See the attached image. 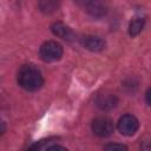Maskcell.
I'll list each match as a JSON object with an SVG mask.
<instances>
[{
    "label": "cell",
    "instance_id": "obj_1",
    "mask_svg": "<svg viewBox=\"0 0 151 151\" xmlns=\"http://www.w3.org/2000/svg\"><path fill=\"white\" fill-rule=\"evenodd\" d=\"M18 83L27 91H37L42 86L44 78L33 65H24L18 72Z\"/></svg>",
    "mask_w": 151,
    "mask_h": 151
},
{
    "label": "cell",
    "instance_id": "obj_12",
    "mask_svg": "<svg viewBox=\"0 0 151 151\" xmlns=\"http://www.w3.org/2000/svg\"><path fill=\"white\" fill-rule=\"evenodd\" d=\"M74 1H76L78 5H80V6H84V7H85V6H86L91 0H74Z\"/></svg>",
    "mask_w": 151,
    "mask_h": 151
},
{
    "label": "cell",
    "instance_id": "obj_4",
    "mask_svg": "<svg viewBox=\"0 0 151 151\" xmlns=\"http://www.w3.org/2000/svg\"><path fill=\"white\" fill-rule=\"evenodd\" d=\"M139 127L138 119L132 114H124L118 120V130L124 136H132Z\"/></svg>",
    "mask_w": 151,
    "mask_h": 151
},
{
    "label": "cell",
    "instance_id": "obj_5",
    "mask_svg": "<svg viewBox=\"0 0 151 151\" xmlns=\"http://www.w3.org/2000/svg\"><path fill=\"white\" fill-rule=\"evenodd\" d=\"M117 104H118V98L114 93H111V92L99 93L96 98V105L103 111H110L114 109Z\"/></svg>",
    "mask_w": 151,
    "mask_h": 151
},
{
    "label": "cell",
    "instance_id": "obj_9",
    "mask_svg": "<svg viewBox=\"0 0 151 151\" xmlns=\"http://www.w3.org/2000/svg\"><path fill=\"white\" fill-rule=\"evenodd\" d=\"M38 6L42 13L51 14L59 8V0H38Z\"/></svg>",
    "mask_w": 151,
    "mask_h": 151
},
{
    "label": "cell",
    "instance_id": "obj_11",
    "mask_svg": "<svg viewBox=\"0 0 151 151\" xmlns=\"http://www.w3.org/2000/svg\"><path fill=\"white\" fill-rule=\"evenodd\" d=\"M106 150H114V149H119V150H126L127 147L122 145V144H110V145H106L105 146Z\"/></svg>",
    "mask_w": 151,
    "mask_h": 151
},
{
    "label": "cell",
    "instance_id": "obj_3",
    "mask_svg": "<svg viewBox=\"0 0 151 151\" xmlns=\"http://www.w3.org/2000/svg\"><path fill=\"white\" fill-rule=\"evenodd\" d=\"M91 129L93 133L98 137H109L113 133L114 126L113 122L107 117H98L92 122Z\"/></svg>",
    "mask_w": 151,
    "mask_h": 151
},
{
    "label": "cell",
    "instance_id": "obj_14",
    "mask_svg": "<svg viewBox=\"0 0 151 151\" xmlns=\"http://www.w3.org/2000/svg\"><path fill=\"white\" fill-rule=\"evenodd\" d=\"M150 90H147L146 91V103H147V105H150Z\"/></svg>",
    "mask_w": 151,
    "mask_h": 151
},
{
    "label": "cell",
    "instance_id": "obj_7",
    "mask_svg": "<svg viewBox=\"0 0 151 151\" xmlns=\"http://www.w3.org/2000/svg\"><path fill=\"white\" fill-rule=\"evenodd\" d=\"M51 29H52V32H53L54 35H57V37H59V38H61L64 40L72 41L76 38L73 31L68 26H66L65 24H63V22H54L51 26Z\"/></svg>",
    "mask_w": 151,
    "mask_h": 151
},
{
    "label": "cell",
    "instance_id": "obj_13",
    "mask_svg": "<svg viewBox=\"0 0 151 151\" xmlns=\"http://www.w3.org/2000/svg\"><path fill=\"white\" fill-rule=\"evenodd\" d=\"M5 131H6V125H5L4 120H2V119H0V134H2Z\"/></svg>",
    "mask_w": 151,
    "mask_h": 151
},
{
    "label": "cell",
    "instance_id": "obj_8",
    "mask_svg": "<svg viewBox=\"0 0 151 151\" xmlns=\"http://www.w3.org/2000/svg\"><path fill=\"white\" fill-rule=\"evenodd\" d=\"M85 7H86L87 12L92 17H96V18H100V17L105 15L106 9H107L106 5L101 0H91Z\"/></svg>",
    "mask_w": 151,
    "mask_h": 151
},
{
    "label": "cell",
    "instance_id": "obj_6",
    "mask_svg": "<svg viewBox=\"0 0 151 151\" xmlns=\"http://www.w3.org/2000/svg\"><path fill=\"white\" fill-rule=\"evenodd\" d=\"M80 41L85 48L92 52H99L105 48V41L100 37H97V35H85L81 38Z\"/></svg>",
    "mask_w": 151,
    "mask_h": 151
},
{
    "label": "cell",
    "instance_id": "obj_2",
    "mask_svg": "<svg viewBox=\"0 0 151 151\" xmlns=\"http://www.w3.org/2000/svg\"><path fill=\"white\" fill-rule=\"evenodd\" d=\"M40 57L44 61H47V63H52V61H57L61 58L63 55V47L59 42L57 41H53V40H50V41H46L44 42L41 46H40Z\"/></svg>",
    "mask_w": 151,
    "mask_h": 151
},
{
    "label": "cell",
    "instance_id": "obj_10",
    "mask_svg": "<svg viewBox=\"0 0 151 151\" xmlns=\"http://www.w3.org/2000/svg\"><path fill=\"white\" fill-rule=\"evenodd\" d=\"M144 24H145V20L143 18H134L130 22V25H129V33H130V35L131 37L138 35L142 32V29L144 27Z\"/></svg>",
    "mask_w": 151,
    "mask_h": 151
}]
</instances>
